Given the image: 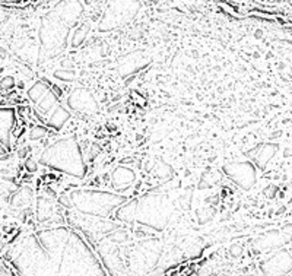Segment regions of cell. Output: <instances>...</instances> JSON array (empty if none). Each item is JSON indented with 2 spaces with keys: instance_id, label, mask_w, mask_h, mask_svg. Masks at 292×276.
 <instances>
[{
  "instance_id": "9c48e42d",
  "label": "cell",
  "mask_w": 292,
  "mask_h": 276,
  "mask_svg": "<svg viewBox=\"0 0 292 276\" xmlns=\"http://www.w3.org/2000/svg\"><path fill=\"white\" fill-rule=\"evenodd\" d=\"M67 104L72 110H76L83 114H92L96 111V101L88 91L76 88L70 92V97L67 100Z\"/></svg>"
},
{
  "instance_id": "ffe728a7",
  "label": "cell",
  "mask_w": 292,
  "mask_h": 276,
  "mask_svg": "<svg viewBox=\"0 0 292 276\" xmlns=\"http://www.w3.org/2000/svg\"><path fill=\"white\" fill-rule=\"evenodd\" d=\"M15 86V79L12 76H3L0 79V88L2 89H11Z\"/></svg>"
},
{
  "instance_id": "44dd1931",
  "label": "cell",
  "mask_w": 292,
  "mask_h": 276,
  "mask_svg": "<svg viewBox=\"0 0 292 276\" xmlns=\"http://www.w3.org/2000/svg\"><path fill=\"white\" fill-rule=\"evenodd\" d=\"M25 168L29 172H35V171L38 170V162L34 158H28L27 161H25Z\"/></svg>"
},
{
  "instance_id": "277c9868",
  "label": "cell",
  "mask_w": 292,
  "mask_h": 276,
  "mask_svg": "<svg viewBox=\"0 0 292 276\" xmlns=\"http://www.w3.org/2000/svg\"><path fill=\"white\" fill-rule=\"evenodd\" d=\"M69 197L73 209L80 212L82 215L100 218L110 215V212L126 202V197L101 190H73L69 193Z\"/></svg>"
},
{
  "instance_id": "5bb4252c",
  "label": "cell",
  "mask_w": 292,
  "mask_h": 276,
  "mask_svg": "<svg viewBox=\"0 0 292 276\" xmlns=\"http://www.w3.org/2000/svg\"><path fill=\"white\" fill-rule=\"evenodd\" d=\"M53 202L45 196L38 197L37 202V219L40 222H45L53 216Z\"/></svg>"
},
{
  "instance_id": "9a60e30c",
  "label": "cell",
  "mask_w": 292,
  "mask_h": 276,
  "mask_svg": "<svg viewBox=\"0 0 292 276\" xmlns=\"http://www.w3.org/2000/svg\"><path fill=\"white\" fill-rule=\"evenodd\" d=\"M34 199V193L29 187H22L21 190H18L14 196L11 197V205L14 208H27L29 203Z\"/></svg>"
},
{
  "instance_id": "ba28073f",
  "label": "cell",
  "mask_w": 292,
  "mask_h": 276,
  "mask_svg": "<svg viewBox=\"0 0 292 276\" xmlns=\"http://www.w3.org/2000/svg\"><path fill=\"white\" fill-rule=\"evenodd\" d=\"M262 272L266 275H283L292 272V256L289 251L280 250L272 257L260 264Z\"/></svg>"
},
{
  "instance_id": "52a82bcc",
  "label": "cell",
  "mask_w": 292,
  "mask_h": 276,
  "mask_svg": "<svg viewBox=\"0 0 292 276\" xmlns=\"http://www.w3.org/2000/svg\"><path fill=\"white\" fill-rule=\"evenodd\" d=\"M224 172L234 183L244 190L252 189L256 183V168L250 162H234L224 167Z\"/></svg>"
},
{
  "instance_id": "603a6c76",
  "label": "cell",
  "mask_w": 292,
  "mask_h": 276,
  "mask_svg": "<svg viewBox=\"0 0 292 276\" xmlns=\"http://www.w3.org/2000/svg\"><path fill=\"white\" fill-rule=\"evenodd\" d=\"M229 253H231L232 257H237V256H239V254L242 253V249H241V246H232V247L229 249Z\"/></svg>"
},
{
  "instance_id": "d6986e66",
  "label": "cell",
  "mask_w": 292,
  "mask_h": 276,
  "mask_svg": "<svg viewBox=\"0 0 292 276\" xmlns=\"http://www.w3.org/2000/svg\"><path fill=\"white\" fill-rule=\"evenodd\" d=\"M54 76L63 82H72L75 79V72L73 70H67V69H62V70H56Z\"/></svg>"
},
{
  "instance_id": "7a4b0ae2",
  "label": "cell",
  "mask_w": 292,
  "mask_h": 276,
  "mask_svg": "<svg viewBox=\"0 0 292 276\" xmlns=\"http://www.w3.org/2000/svg\"><path fill=\"white\" fill-rule=\"evenodd\" d=\"M40 162L53 170L66 172L69 175H75L78 178H82L86 171L79 145L73 137L62 139L48 146L42 152Z\"/></svg>"
},
{
  "instance_id": "484cf974",
  "label": "cell",
  "mask_w": 292,
  "mask_h": 276,
  "mask_svg": "<svg viewBox=\"0 0 292 276\" xmlns=\"http://www.w3.org/2000/svg\"><path fill=\"white\" fill-rule=\"evenodd\" d=\"M0 56H2V57H5V56H6V52H5L3 49H0Z\"/></svg>"
},
{
  "instance_id": "e0dca14e",
  "label": "cell",
  "mask_w": 292,
  "mask_h": 276,
  "mask_svg": "<svg viewBox=\"0 0 292 276\" xmlns=\"http://www.w3.org/2000/svg\"><path fill=\"white\" fill-rule=\"evenodd\" d=\"M88 31H89L88 25H82L80 28H78V29L75 31V34H73L72 45H73V47H78V45H80V44H82V41H83V38L86 37Z\"/></svg>"
},
{
  "instance_id": "8fae6325",
  "label": "cell",
  "mask_w": 292,
  "mask_h": 276,
  "mask_svg": "<svg viewBox=\"0 0 292 276\" xmlns=\"http://www.w3.org/2000/svg\"><path fill=\"white\" fill-rule=\"evenodd\" d=\"M134 172L127 167H119L116 168L113 175H111V186L113 189L123 192V190H127L134 181Z\"/></svg>"
},
{
  "instance_id": "7c38bea8",
  "label": "cell",
  "mask_w": 292,
  "mask_h": 276,
  "mask_svg": "<svg viewBox=\"0 0 292 276\" xmlns=\"http://www.w3.org/2000/svg\"><path fill=\"white\" fill-rule=\"evenodd\" d=\"M37 110L40 111L41 114H44V118L47 116H50L53 113L54 110L60 105L59 103V95L50 88V91L47 92L42 98L40 100V103H37ZM44 121V120H42Z\"/></svg>"
},
{
  "instance_id": "5b68a950",
  "label": "cell",
  "mask_w": 292,
  "mask_h": 276,
  "mask_svg": "<svg viewBox=\"0 0 292 276\" xmlns=\"http://www.w3.org/2000/svg\"><path fill=\"white\" fill-rule=\"evenodd\" d=\"M133 222L151 228H164L170 218V203L168 199L164 196H145L140 200L133 202Z\"/></svg>"
},
{
  "instance_id": "d4e9b609",
  "label": "cell",
  "mask_w": 292,
  "mask_h": 276,
  "mask_svg": "<svg viewBox=\"0 0 292 276\" xmlns=\"http://www.w3.org/2000/svg\"><path fill=\"white\" fill-rule=\"evenodd\" d=\"M27 154H28L27 148H24V149H21V151H19V157H21V158L27 157Z\"/></svg>"
},
{
  "instance_id": "2e32d148",
  "label": "cell",
  "mask_w": 292,
  "mask_h": 276,
  "mask_svg": "<svg viewBox=\"0 0 292 276\" xmlns=\"http://www.w3.org/2000/svg\"><path fill=\"white\" fill-rule=\"evenodd\" d=\"M50 85H47V83H44V82H37V83H34L29 89H28V97H29V100L34 103V104H37V103H40V100L47 94V92L50 91Z\"/></svg>"
},
{
  "instance_id": "3957f363",
  "label": "cell",
  "mask_w": 292,
  "mask_h": 276,
  "mask_svg": "<svg viewBox=\"0 0 292 276\" xmlns=\"http://www.w3.org/2000/svg\"><path fill=\"white\" fill-rule=\"evenodd\" d=\"M104 270L96 262L93 251L76 233H70L67 241L60 275H103Z\"/></svg>"
},
{
  "instance_id": "7402d4cb",
  "label": "cell",
  "mask_w": 292,
  "mask_h": 276,
  "mask_svg": "<svg viewBox=\"0 0 292 276\" xmlns=\"http://www.w3.org/2000/svg\"><path fill=\"white\" fill-rule=\"evenodd\" d=\"M278 195V187L276 186H269V187H266L265 190V196L267 199H275Z\"/></svg>"
},
{
  "instance_id": "6da1fadb",
  "label": "cell",
  "mask_w": 292,
  "mask_h": 276,
  "mask_svg": "<svg viewBox=\"0 0 292 276\" xmlns=\"http://www.w3.org/2000/svg\"><path fill=\"white\" fill-rule=\"evenodd\" d=\"M70 233L67 228H53L28 236L9 253L11 262L24 275H60Z\"/></svg>"
},
{
  "instance_id": "ac0fdd59",
  "label": "cell",
  "mask_w": 292,
  "mask_h": 276,
  "mask_svg": "<svg viewBox=\"0 0 292 276\" xmlns=\"http://www.w3.org/2000/svg\"><path fill=\"white\" fill-rule=\"evenodd\" d=\"M47 129L44 127V126H35V127H32L31 131H29V139L31 141H40L42 137H45L47 136Z\"/></svg>"
},
{
  "instance_id": "cb8c5ba5",
  "label": "cell",
  "mask_w": 292,
  "mask_h": 276,
  "mask_svg": "<svg viewBox=\"0 0 292 276\" xmlns=\"http://www.w3.org/2000/svg\"><path fill=\"white\" fill-rule=\"evenodd\" d=\"M283 157L285 158L292 157V148H285V151H283Z\"/></svg>"
},
{
  "instance_id": "4fadbf2b",
  "label": "cell",
  "mask_w": 292,
  "mask_h": 276,
  "mask_svg": "<svg viewBox=\"0 0 292 276\" xmlns=\"http://www.w3.org/2000/svg\"><path fill=\"white\" fill-rule=\"evenodd\" d=\"M69 117H70V113L67 111L66 108H63L62 105H59L50 116H47V117L44 118V121H45L50 127H53L54 130H60V129L66 124Z\"/></svg>"
},
{
  "instance_id": "4316f807",
  "label": "cell",
  "mask_w": 292,
  "mask_h": 276,
  "mask_svg": "<svg viewBox=\"0 0 292 276\" xmlns=\"http://www.w3.org/2000/svg\"><path fill=\"white\" fill-rule=\"evenodd\" d=\"M289 253H291V256H292V250H291V251H289Z\"/></svg>"
},
{
  "instance_id": "30bf717a",
  "label": "cell",
  "mask_w": 292,
  "mask_h": 276,
  "mask_svg": "<svg viewBox=\"0 0 292 276\" xmlns=\"http://www.w3.org/2000/svg\"><path fill=\"white\" fill-rule=\"evenodd\" d=\"M279 146L276 144H263L257 145L256 148H253L252 151L247 152V157H250L257 164L259 168H265L266 164L276 155Z\"/></svg>"
},
{
  "instance_id": "8992f818",
  "label": "cell",
  "mask_w": 292,
  "mask_h": 276,
  "mask_svg": "<svg viewBox=\"0 0 292 276\" xmlns=\"http://www.w3.org/2000/svg\"><path fill=\"white\" fill-rule=\"evenodd\" d=\"M15 126V111L12 108H0V161H6L11 151V136Z\"/></svg>"
}]
</instances>
